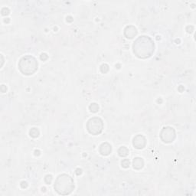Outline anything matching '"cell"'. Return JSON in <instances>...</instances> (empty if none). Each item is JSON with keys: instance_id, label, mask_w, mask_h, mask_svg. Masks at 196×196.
<instances>
[{"instance_id": "cell-1", "label": "cell", "mask_w": 196, "mask_h": 196, "mask_svg": "<svg viewBox=\"0 0 196 196\" xmlns=\"http://www.w3.org/2000/svg\"><path fill=\"white\" fill-rule=\"evenodd\" d=\"M133 52L138 58H147L154 52V43L148 36L138 38L133 45Z\"/></svg>"}, {"instance_id": "cell-2", "label": "cell", "mask_w": 196, "mask_h": 196, "mask_svg": "<svg viewBox=\"0 0 196 196\" xmlns=\"http://www.w3.org/2000/svg\"><path fill=\"white\" fill-rule=\"evenodd\" d=\"M54 188L58 194L65 195L71 194L74 189V183L71 176L62 174L56 179Z\"/></svg>"}, {"instance_id": "cell-3", "label": "cell", "mask_w": 196, "mask_h": 196, "mask_svg": "<svg viewBox=\"0 0 196 196\" xmlns=\"http://www.w3.org/2000/svg\"><path fill=\"white\" fill-rule=\"evenodd\" d=\"M19 68L23 74H33L38 70V62L34 57L25 56L19 62Z\"/></svg>"}, {"instance_id": "cell-4", "label": "cell", "mask_w": 196, "mask_h": 196, "mask_svg": "<svg viewBox=\"0 0 196 196\" xmlns=\"http://www.w3.org/2000/svg\"><path fill=\"white\" fill-rule=\"evenodd\" d=\"M87 129L90 134L94 136L101 133L104 129L102 119L99 117L90 118L87 123Z\"/></svg>"}, {"instance_id": "cell-5", "label": "cell", "mask_w": 196, "mask_h": 196, "mask_svg": "<svg viewBox=\"0 0 196 196\" xmlns=\"http://www.w3.org/2000/svg\"><path fill=\"white\" fill-rule=\"evenodd\" d=\"M160 137L164 143H172L176 138L175 130L172 127H164L161 131Z\"/></svg>"}, {"instance_id": "cell-6", "label": "cell", "mask_w": 196, "mask_h": 196, "mask_svg": "<svg viewBox=\"0 0 196 196\" xmlns=\"http://www.w3.org/2000/svg\"><path fill=\"white\" fill-rule=\"evenodd\" d=\"M146 140L143 135H137L133 138V145L136 149H143L146 146Z\"/></svg>"}, {"instance_id": "cell-7", "label": "cell", "mask_w": 196, "mask_h": 196, "mask_svg": "<svg viewBox=\"0 0 196 196\" xmlns=\"http://www.w3.org/2000/svg\"><path fill=\"white\" fill-rule=\"evenodd\" d=\"M124 35L127 38H133L137 35V29L133 26H127L124 30Z\"/></svg>"}, {"instance_id": "cell-8", "label": "cell", "mask_w": 196, "mask_h": 196, "mask_svg": "<svg viewBox=\"0 0 196 196\" xmlns=\"http://www.w3.org/2000/svg\"><path fill=\"white\" fill-rule=\"evenodd\" d=\"M99 150L100 152L103 155H108L111 152L112 147H111V146L108 143H104L101 145Z\"/></svg>"}, {"instance_id": "cell-9", "label": "cell", "mask_w": 196, "mask_h": 196, "mask_svg": "<svg viewBox=\"0 0 196 196\" xmlns=\"http://www.w3.org/2000/svg\"><path fill=\"white\" fill-rule=\"evenodd\" d=\"M133 168H134L135 169L140 170V169H141L143 167L144 162H143L142 158H139V157H137V158H135V159H133Z\"/></svg>"}, {"instance_id": "cell-10", "label": "cell", "mask_w": 196, "mask_h": 196, "mask_svg": "<svg viewBox=\"0 0 196 196\" xmlns=\"http://www.w3.org/2000/svg\"><path fill=\"white\" fill-rule=\"evenodd\" d=\"M129 152H129V149L125 146L120 147L119 149V150H118V154H119V156L121 157H126V155H128Z\"/></svg>"}, {"instance_id": "cell-11", "label": "cell", "mask_w": 196, "mask_h": 196, "mask_svg": "<svg viewBox=\"0 0 196 196\" xmlns=\"http://www.w3.org/2000/svg\"><path fill=\"white\" fill-rule=\"evenodd\" d=\"M29 134L33 138H37L39 136V130L36 129V128H32V129H31L30 132H29Z\"/></svg>"}, {"instance_id": "cell-12", "label": "cell", "mask_w": 196, "mask_h": 196, "mask_svg": "<svg viewBox=\"0 0 196 196\" xmlns=\"http://www.w3.org/2000/svg\"><path fill=\"white\" fill-rule=\"evenodd\" d=\"M89 109H90V110L91 111V112L96 113L99 110V106H98L97 104H90V106L89 107Z\"/></svg>"}, {"instance_id": "cell-13", "label": "cell", "mask_w": 196, "mask_h": 196, "mask_svg": "<svg viewBox=\"0 0 196 196\" xmlns=\"http://www.w3.org/2000/svg\"><path fill=\"white\" fill-rule=\"evenodd\" d=\"M101 72H102V73H104V74L107 73V72L109 71V67H108L107 65L104 64V65H103L102 66H101Z\"/></svg>"}, {"instance_id": "cell-14", "label": "cell", "mask_w": 196, "mask_h": 196, "mask_svg": "<svg viewBox=\"0 0 196 196\" xmlns=\"http://www.w3.org/2000/svg\"><path fill=\"white\" fill-rule=\"evenodd\" d=\"M121 164H122V166H123V168H126H126H128L129 166H130V161L128 160V159H123V160L122 161Z\"/></svg>"}, {"instance_id": "cell-15", "label": "cell", "mask_w": 196, "mask_h": 196, "mask_svg": "<svg viewBox=\"0 0 196 196\" xmlns=\"http://www.w3.org/2000/svg\"><path fill=\"white\" fill-rule=\"evenodd\" d=\"M44 181L47 184H51V181H52V176H46L44 178Z\"/></svg>"}, {"instance_id": "cell-16", "label": "cell", "mask_w": 196, "mask_h": 196, "mask_svg": "<svg viewBox=\"0 0 196 196\" xmlns=\"http://www.w3.org/2000/svg\"><path fill=\"white\" fill-rule=\"evenodd\" d=\"M48 55H46V54H41V56H40V58H41V60H42V61H46L47 59H48Z\"/></svg>"}, {"instance_id": "cell-17", "label": "cell", "mask_w": 196, "mask_h": 196, "mask_svg": "<svg viewBox=\"0 0 196 196\" xmlns=\"http://www.w3.org/2000/svg\"><path fill=\"white\" fill-rule=\"evenodd\" d=\"M21 186H22V188H26L28 186V184L26 182H22V184H21Z\"/></svg>"}]
</instances>
